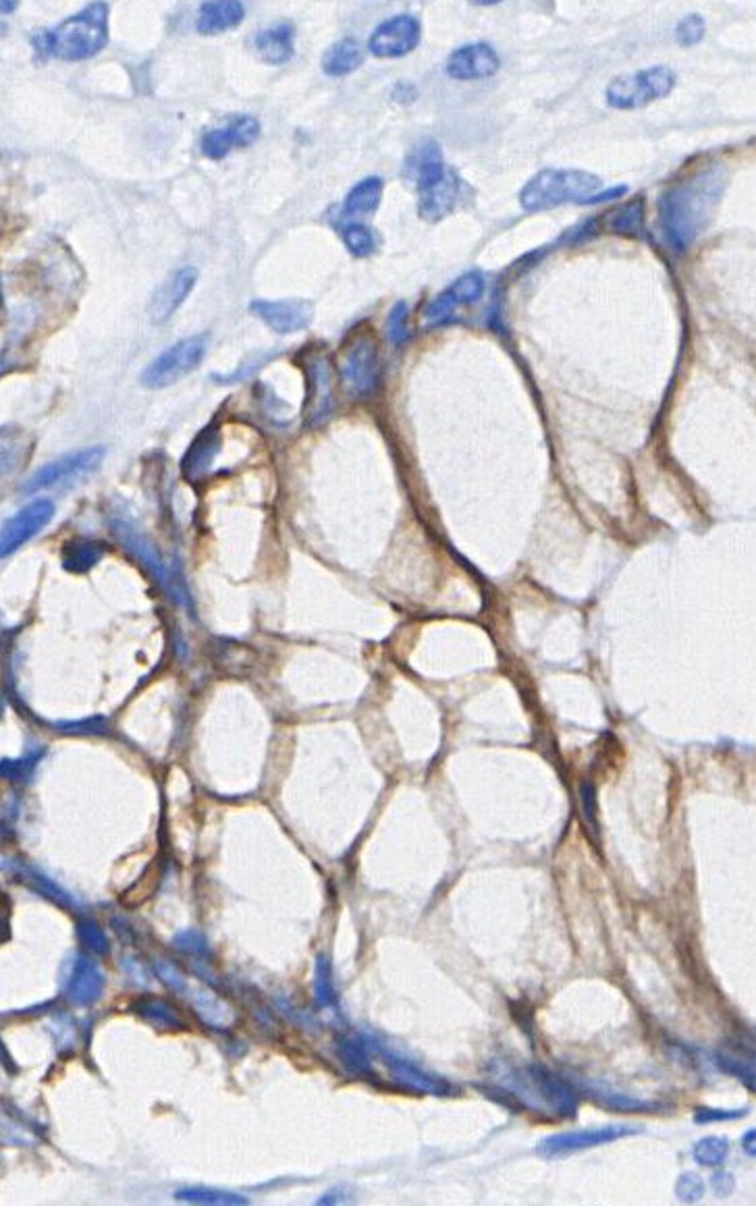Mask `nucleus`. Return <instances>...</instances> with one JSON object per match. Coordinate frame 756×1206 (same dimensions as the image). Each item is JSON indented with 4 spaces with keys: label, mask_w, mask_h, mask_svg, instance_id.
Returning a JSON list of instances; mask_svg holds the SVG:
<instances>
[{
    "label": "nucleus",
    "mask_w": 756,
    "mask_h": 1206,
    "mask_svg": "<svg viewBox=\"0 0 756 1206\" xmlns=\"http://www.w3.org/2000/svg\"><path fill=\"white\" fill-rule=\"evenodd\" d=\"M723 193V171L710 166L682 186L671 187L659 202V223L667 243L685 252L709 223L710 210Z\"/></svg>",
    "instance_id": "obj_1"
},
{
    "label": "nucleus",
    "mask_w": 756,
    "mask_h": 1206,
    "mask_svg": "<svg viewBox=\"0 0 756 1206\" xmlns=\"http://www.w3.org/2000/svg\"><path fill=\"white\" fill-rule=\"evenodd\" d=\"M109 45V4L90 2L79 13L32 36L38 56L86 61Z\"/></svg>",
    "instance_id": "obj_2"
},
{
    "label": "nucleus",
    "mask_w": 756,
    "mask_h": 1206,
    "mask_svg": "<svg viewBox=\"0 0 756 1206\" xmlns=\"http://www.w3.org/2000/svg\"><path fill=\"white\" fill-rule=\"evenodd\" d=\"M410 171L416 175L418 214L428 223L445 218L464 200L468 187L451 166L443 163L437 141H425L416 154L410 156Z\"/></svg>",
    "instance_id": "obj_3"
},
{
    "label": "nucleus",
    "mask_w": 756,
    "mask_h": 1206,
    "mask_svg": "<svg viewBox=\"0 0 756 1206\" xmlns=\"http://www.w3.org/2000/svg\"><path fill=\"white\" fill-rule=\"evenodd\" d=\"M598 191L603 181L587 171L543 168L521 187L520 204L528 212H543L562 204H587Z\"/></svg>",
    "instance_id": "obj_4"
},
{
    "label": "nucleus",
    "mask_w": 756,
    "mask_h": 1206,
    "mask_svg": "<svg viewBox=\"0 0 756 1206\" xmlns=\"http://www.w3.org/2000/svg\"><path fill=\"white\" fill-rule=\"evenodd\" d=\"M209 349V335L200 332L193 337H186L177 343H173L171 348H166L161 355H156L146 368H143L142 380L146 389H166L175 382H179L181 378H186L189 372L196 370Z\"/></svg>",
    "instance_id": "obj_5"
},
{
    "label": "nucleus",
    "mask_w": 756,
    "mask_h": 1206,
    "mask_svg": "<svg viewBox=\"0 0 756 1206\" xmlns=\"http://www.w3.org/2000/svg\"><path fill=\"white\" fill-rule=\"evenodd\" d=\"M339 370L345 387L357 397L375 391L380 372L377 343L370 330L355 326L345 335L343 348L339 351Z\"/></svg>",
    "instance_id": "obj_6"
},
{
    "label": "nucleus",
    "mask_w": 756,
    "mask_h": 1206,
    "mask_svg": "<svg viewBox=\"0 0 756 1206\" xmlns=\"http://www.w3.org/2000/svg\"><path fill=\"white\" fill-rule=\"evenodd\" d=\"M676 86V75L669 67H651L628 75H619L607 88L609 106L619 111L642 109L659 98H665Z\"/></svg>",
    "instance_id": "obj_7"
},
{
    "label": "nucleus",
    "mask_w": 756,
    "mask_h": 1206,
    "mask_svg": "<svg viewBox=\"0 0 756 1206\" xmlns=\"http://www.w3.org/2000/svg\"><path fill=\"white\" fill-rule=\"evenodd\" d=\"M104 447H90V449H81L75 453H67L50 464L42 465L38 472H34L22 487L24 494H34L40 490H48V488L61 487L67 485L73 480H81L90 474H94L96 469L102 464L104 460Z\"/></svg>",
    "instance_id": "obj_8"
},
{
    "label": "nucleus",
    "mask_w": 756,
    "mask_h": 1206,
    "mask_svg": "<svg viewBox=\"0 0 756 1206\" xmlns=\"http://www.w3.org/2000/svg\"><path fill=\"white\" fill-rule=\"evenodd\" d=\"M423 25L412 15H395L377 25L368 38V50L377 59H402L420 45Z\"/></svg>",
    "instance_id": "obj_9"
},
{
    "label": "nucleus",
    "mask_w": 756,
    "mask_h": 1206,
    "mask_svg": "<svg viewBox=\"0 0 756 1206\" xmlns=\"http://www.w3.org/2000/svg\"><path fill=\"white\" fill-rule=\"evenodd\" d=\"M54 515V505L50 499H38L24 510L17 511L11 519L4 522L2 536H0V557H11L25 542H29L36 533L45 530Z\"/></svg>",
    "instance_id": "obj_10"
},
{
    "label": "nucleus",
    "mask_w": 756,
    "mask_h": 1206,
    "mask_svg": "<svg viewBox=\"0 0 756 1206\" xmlns=\"http://www.w3.org/2000/svg\"><path fill=\"white\" fill-rule=\"evenodd\" d=\"M335 410L331 389V364L325 355L312 353L306 362V426L327 422Z\"/></svg>",
    "instance_id": "obj_11"
},
{
    "label": "nucleus",
    "mask_w": 756,
    "mask_h": 1206,
    "mask_svg": "<svg viewBox=\"0 0 756 1206\" xmlns=\"http://www.w3.org/2000/svg\"><path fill=\"white\" fill-rule=\"evenodd\" d=\"M250 312L277 335H293L306 330L314 321V305L306 300H254Z\"/></svg>",
    "instance_id": "obj_12"
},
{
    "label": "nucleus",
    "mask_w": 756,
    "mask_h": 1206,
    "mask_svg": "<svg viewBox=\"0 0 756 1206\" xmlns=\"http://www.w3.org/2000/svg\"><path fill=\"white\" fill-rule=\"evenodd\" d=\"M482 293H484V277L476 271L466 273L459 279L453 280L443 293H439L426 305L425 321L428 325H443L445 321H450L457 307L478 302Z\"/></svg>",
    "instance_id": "obj_13"
},
{
    "label": "nucleus",
    "mask_w": 756,
    "mask_h": 1206,
    "mask_svg": "<svg viewBox=\"0 0 756 1206\" xmlns=\"http://www.w3.org/2000/svg\"><path fill=\"white\" fill-rule=\"evenodd\" d=\"M261 136V123L254 116H237L227 127H216L202 136L200 150L206 159L220 161L234 148L252 146Z\"/></svg>",
    "instance_id": "obj_14"
},
{
    "label": "nucleus",
    "mask_w": 756,
    "mask_h": 1206,
    "mask_svg": "<svg viewBox=\"0 0 756 1206\" xmlns=\"http://www.w3.org/2000/svg\"><path fill=\"white\" fill-rule=\"evenodd\" d=\"M499 67H501L499 54L495 48L487 42H472L453 50L445 65L451 79H459V81L493 77Z\"/></svg>",
    "instance_id": "obj_15"
},
{
    "label": "nucleus",
    "mask_w": 756,
    "mask_h": 1206,
    "mask_svg": "<svg viewBox=\"0 0 756 1206\" xmlns=\"http://www.w3.org/2000/svg\"><path fill=\"white\" fill-rule=\"evenodd\" d=\"M198 282V271L184 266L166 277L165 282L154 291L150 302V318L154 325H165L171 316L181 307Z\"/></svg>",
    "instance_id": "obj_16"
},
{
    "label": "nucleus",
    "mask_w": 756,
    "mask_h": 1206,
    "mask_svg": "<svg viewBox=\"0 0 756 1206\" xmlns=\"http://www.w3.org/2000/svg\"><path fill=\"white\" fill-rule=\"evenodd\" d=\"M220 428L218 424H211L204 430L198 432V437L191 441V444L181 460V472L189 482H198L202 478H206L213 469L214 460L220 451Z\"/></svg>",
    "instance_id": "obj_17"
},
{
    "label": "nucleus",
    "mask_w": 756,
    "mask_h": 1206,
    "mask_svg": "<svg viewBox=\"0 0 756 1206\" xmlns=\"http://www.w3.org/2000/svg\"><path fill=\"white\" fill-rule=\"evenodd\" d=\"M113 530L117 533L118 540L129 549V553L140 558L143 563V567H146L156 580L161 581V586L165 588L166 592H171V596L177 601V592H175V588H173V581L168 578V569H166L165 563L159 557V553L154 551V547H152V544L143 538L142 533L138 532L127 519H123V517H115V519H113Z\"/></svg>",
    "instance_id": "obj_18"
},
{
    "label": "nucleus",
    "mask_w": 756,
    "mask_h": 1206,
    "mask_svg": "<svg viewBox=\"0 0 756 1206\" xmlns=\"http://www.w3.org/2000/svg\"><path fill=\"white\" fill-rule=\"evenodd\" d=\"M256 56L268 65H284L295 54V25L284 22L259 32L252 40Z\"/></svg>",
    "instance_id": "obj_19"
},
{
    "label": "nucleus",
    "mask_w": 756,
    "mask_h": 1206,
    "mask_svg": "<svg viewBox=\"0 0 756 1206\" xmlns=\"http://www.w3.org/2000/svg\"><path fill=\"white\" fill-rule=\"evenodd\" d=\"M245 17V7L237 0H213L202 2L198 11L196 27L202 36H216L223 32H231Z\"/></svg>",
    "instance_id": "obj_20"
},
{
    "label": "nucleus",
    "mask_w": 756,
    "mask_h": 1206,
    "mask_svg": "<svg viewBox=\"0 0 756 1206\" xmlns=\"http://www.w3.org/2000/svg\"><path fill=\"white\" fill-rule=\"evenodd\" d=\"M634 1128H603V1130H592V1132H578V1134H562V1136L546 1138L541 1144V1153L544 1157H555V1155H564V1153H571V1151H582V1148H592L605 1142H612L615 1138L628 1136L634 1134Z\"/></svg>",
    "instance_id": "obj_21"
},
{
    "label": "nucleus",
    "mask_w": 756,
    "mask_h": 1206,
    "mask_svg": "<svg viewBox=\"0 0 756 1206\" xmlns=\"http://www.w3.org/2000/svg\"><path fill=\"white\" fill-rule=\"evenodd\" d=\"M106 547L92 538H73L61 553V565L70 574H88L104 557Z\"/></svg>",
    "instance_id": "obj_22"
},
{
    "label": "nucleus",
    "mask_w": 756,
    "mask_h": 1206,
    "mask_svg": "<svg viewBox=\"0 0 756 1206\" xmlns=\"http://www.w3.org/2000/svg\"><path fill=\"white\" fill-rule=\"evenodd\" d=\"M362 63H364V52L360 45L354 38H343L325 50L320 67L331 77H343L354 73Z\"/></svg>",
    "instance_id": "obj_23"
},
{
    "label": "nucleus",
    "mask_w": 756,
    "mask_h": 1206,
    "mask_svg": "<svg viewBox=\"0 0 756 1206\" xmlns=\"http://www.w3.org/2000/svg\"><path fill=\"white\" fill-rule=\"evenodd\" d=\"M382 189H385V184H382L380 177H366L360 184H355L343 200V209H341L343 216L373 214L380 204Z\"/></svg>",
    "instance_id": "obj_24"
},
{
    "label": "nucleus",
    "mask_w": 756,
    "mask_h": 1206,
    "mask_svg": "<svg viewBox=\"0 0 756 1206\" xmlns=\"http://www.w3.org/2000/svg\"><path fill=\"white\" fill-rule=\"evenodd\" d=\"M605 227H607V231L619 233V235H630V237L640 235L642 227H644L642 200H634V202H628L619 209L612 210L605 216Z\"/></svg>",
    "instance_id": "obj_25"
},
{
    "label": "nucleus",
    "mask_w": 756,
    "mask_h": 1206,
    "mask_svg": "<svg viewBox=\"0 0 756 1206\" xmlns=\"http://www.w3.org/2000/svg\"><path fill=\"white\" fill-rule=\"evenodd\" d=\"M341 237L348 252L355 257H368L377 252V235L364 223H345L341 227Z\"/></svg>",
    "instance_id": "obj_26"
},
{
    "label": "nucleus",
    "mask_w": 756,
    "mask_h": 1206,
    "mask_svg": "<svg viewBox=\"0 0 756 1206\" xmlns=\"http://www.w3.org/2000/svg\"><path fill=\"white\" fill-rule=\"evenodd\" d=\"M719 1061L726 1071L740 1078L748 1089L756 1091V1053L755 1051H726L719 1055Z\"/></svg>",
    "instance_id": "obj_27"
},
{
    "label": "nucleus",
    "mask_w": 756,
    "mask_h": 1206,
    "mask_svg": "<svg viewBox=\"0 0 756 1206\" xmlns=\"http://www.w3.org/2000/svg\"><path fill=\"white\" fill-rule=\"evenodd\" d=\"M161 872H163V870H161V864H159V862H152V864L148 866V870L143 872L142 879L136 882L127 893H123V897H121L123 905L134 907V905H140L143 904L146 900H150V897L154 895L159 882H161Z\"/></svg>",
    "instance_id": "obj_28"
},
{
    "label": "nucleus",
    "mask_w": 756,
    "mask_h": 1206,
    "mask_svg": "<svg viewBox=\"0 0 756 1206\" xmlns=\"http://www.w3.org/2000/svg\"><path fill=\"white\" fill-rule=\"evenodd\" d=\"M385 330H387V339L395 348H400V346L410 341V307H407V303L398 302L391 307V312L387 316Z\"/></svg>",
    "instance_id": "obj_29"
},
{
    "label": "nucleus",
    "mask_w": 756,
    "mask_h": 1206,
    "mask_svg": "<svg viewBox=\"0 0 756 1206\" xmlns=\"http://www.w3.org/2000/svg\"><path fill=\"white\" fill-rule=\"evenodd\" d=\"M728 1151H730V1142L726 1138H705L696 1144L694 1159H696V1163L705 1165V1167H717L726 1160Z\"/></svg>",
    "instance_id": "obj_30"
},
{
    "label": "nucleus",
    "mask_w": 756,
    "mask_h": 1206,
    "mask_svg": "<svg viewBox=\"0 0 756 1206\" xmlns=\"http://www.w3.org/2000/svg\"><path fill=\"white\" fill-rule=\"evenodd\" d=\"M676 38L682 47H694L705 38V20L696 13L685 15L684 20L676 27Z\"/></svg>",
    "instance_id": "obj_31"
},
{
    "label": "nucleus",
    "mask_w": 756,
    "mask_h": 1206,
    "mask_svg": "<svg viewBox=\"0 0 756 1206\" xmlns=\"http://www.w3.org/2000/svg\"><path fill=\"white\" fill-rule=\"evenodd\" d=\"M268 360H273V353H259V355H252L250 360H245V362H243L236 372H231V374H213V380L214 382H220V385H234V382H239V380H245V378L252 376L254 372L261 370L262 366H264Z\"/></svg>",
    "instance_id": "obj_32"
},
{
    "label": "nucleus",
    "mask_w": 756,
    "mask_h": 1206,
    "mask_svg": "<svg viewBox=\"0 0 756 1206\" xmlns=\"http://www.w3.org/2000/svg\"><path fill=\"white\" fill-rule=\"evenodd\" d=\"M703 1194H705V1183L694 1173H685L684 1178L678 1183V1196L684 1203H696V1201L703 1198Z\"/></svg>",
    "instance_id": "obj_33"
},
{
    "label": "nucleus",
    "mask_w": 756,
    "mask_h": 1206,
    "mask_svg": "<svg viewBox=\"0 0 756 1206\" xmlns=\"http://www.w3.org/2000/svg\"><path fill=\"white\" fill-rule=\"evenodd\" d=\"M742 1115H746L744 1109H740V1111H715V1109H705V1111H698V1114H696V1121H698V1123L726 1121V1119H735V1117H742Z\"/></svg>",
    "instance_id": "obj_34"
},
{
    "label": "nucleus",
    "mask_w": 756,
    "mask_h": 1206,
    "mask_svg": "<svg viewBox=\"0 0 756 1206\" xmlns=\"http://www.w3.org/2000/svg\"><path fill=\"white\" fill-rule=\"evenodd\" d=\"M626 191H628V187L626 186L612 187V189H603V191H598V193H596L594 198H591V200H589L587 204H605V202H612V200H615V198L623 196Z\"/></svg>",
    "instance_id": "obj_35"
},
{
    "label": "nucleus",
    "mask_w": 756,
    "mask_h": 1206,
    "mask_svg": "<svg viewBox=\"0 0 756 1206\" xmlns=\"http://www.w3.org/2000/svg\"><path fill=\"white\" fill-rule=\"evenodd\" d=\"M393 98H395V100H398L400 104H410V102H412V100L416 98V88H414L412 84H405V81H402V84H398V86H395V90H393Z\"/></svg>",
    "instance_id": "obj_36"
},
{
    "label": "nucleus",
    "mask_w": 756,
    "mask_h": 1206,
    "mask_svg": "<svg viewBox=\"0 0 756 1206\" xmlns=\"http://www.w3.org/2000/svg\"><path fill=\"white\" fill-rule=\"evenodd\" d=\"M715 1190H717V1192H719V1190H721V1196H726V1194H730V1192H732V1190H733V1180H732V1178H730V1176H728V1173H719V1176H717V1178H715Z\"/></svg>",
    "instance_id": "obj_37"
},
{
    "label": "nucleus",
    "mask_w": 756,
    "mask_h": 1206,
    "mask_svg": "<svg viewBox=\"0 0 756 1206\" xmlns=\"http://www.w3.org/2000/svg\"><path fill=\"white\" fill-rule=\"evenodd\" d=\"M742 1148L746 1151V1155L756 1157V1130H751L746 1136L742 1138Z\"/></svg>",
    "instance_id": "obj_38"
},
{
    "label": "nucleus",
    "mask_w": 756,
    "mask_h": 1206,
    "mask_svg": "<svg viewBox=\"0 0 756 1206\" xmlns=\"http://www.w3.org/2000/svg\"><path fill=\"white\" fill-rule=\"evenodd\" d=\"M15 7H17V2H7V0H2V13H11Z\"/></svg>",
    "instance_id": "obj_39"
}]
</instances>
